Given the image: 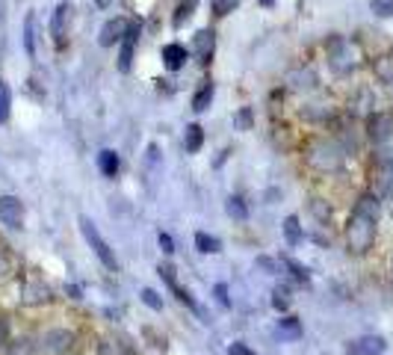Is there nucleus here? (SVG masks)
I'll return each instance as SVG.
<instances>
[{"mask_svg": "<svg viewBox=\"0 0 393 355\" xmlns=\"http://www.w3.org/2000/svg\"><path fill=\"white\" fill-rule=\"evenodd\" d=\"M376 222L379 216L364 213V210H352L349 225H346V246L355 254H367L376 243Z\"/></svg>", "mask_w": 393, "mask_h": 355, "instance_id": "obj_1", "label": "nucleus"}, {"mask_svg": "<svg viewBox=\"0 0 393 355\" xmlns=\"http://www.w3.org/2000/svg\"><path fill=\"white\" fill-rule=\"evenodd\" d=\"M77 222H80V234L86 237V243H89V246H92V252L98 254V261H101L107 269H119V261H115V252L110 249V243L101 237L98 225L89 220V216H80V220H77Z\"/></svg>", "mask_w": 393, "mask_h": 355, "instance_id": "obj_2", "label": "nucleus"}, {"mask_svg": "<svg viewBox=\"0 0 393 355\" xmlns=\"http://www.w3.org/2000/svg\"><path fill=\"white\" fill-rule=\"evenodd\" d=\"M308 163L313 169H320V172H334L343 163V151L334 143H313L308 148Z\"/></svg>", "mask_w": 393, "mask_h": 355, "instance_id": "obj_3", "label": "nucleus"}, {"mask_svg": "<svg viewBox=\"0 0 393 355\" xmlns=\"http://www.w3.org/2000/svg\"><path fill=\"white\" fill-rule=\"evenodd\" d=\"M71 344H74L71 329H48L42 338H38V352L42 355H63L71 349Z\"/></svg>", "mask_w": 393, "mask_h": 355, "instance_id": "obj_4", "label": "nucleus"}, {"mask_svg": "<svg viewBox=\"0 0 393 355\" xmlns=\"http://www.w3.org/2000/svg\"><path fill=\"white\" fill-rule=\"evenodd\" d=\"M0 222L6 228H21L24 222V205L15 195H0Z\"/></svg>", "mask_w": 393, "mask_h": 355, "instance_id": "obj_5", "label": "nucleus"}, {"mask_svg": "<svg viewBox=\"0 0 393 355\" xmlns=\"http://www.w3.org/2000/svg\"><path fill=\"white\" fill-rule=\"evenodd\" d=\"M130 24H127V18H110V21L101 27V36H98V42H101L104 48H112L115 42H122V38L127 36Z\"/></svg>", "mask_w": 393, "mask_h": 355, "instance_id": "obj_6", "label": "nucleus"}, {"mask_svg": "<svg viewBox=\"0 0 393 355\" xmlns=\"http://www.w3.org/2000/svg\"><path fill=\"white\" fill-rule=\"evenodd\" d=\"M53 299L51 296V287L42 284V282H24L21 284V302L24 305H48Z\"/></svg>", "mask_w": 393, "mask_h": 355, "instance_id": "obj_7", "label": "nucleus"}, {"mask_svg": "<svg viewBox=\"0 0 393 355\" xmlns=\"http://www.w3.org/2000/svg\"><path fill=\"white\" fill-rule=\"evenodd\" d=\"M136 38H140V24H130L127 36L122 38V51H119V71H130V63H133V48H136Z\"/></svg>", "mask_w": 393, "mask_h": 355, "instance_id": "obj_8", "label": "nucleus"}, {"mask_svg": "<svg viewBox=\"0 0 393 355\" xmlns=\"http://www.w3.org/2000/svg\"><path fill=\"white\" fill-rule=\"evenodd\" d=\"M68 18H71V4H60V6H56L53 21H51V36L56 38V42H63V38H66Z\"/></svg>", "mask_w": 393, "mask_h": 355, "instance_id": "obj_9", "label": "nucleus"}, {"mask_svg": "<svg viewBox=\"0 0 393 355\" xmlns=\"http://www.w3.org/2000/svg\"><path fill=\"white\" fill-rule=\"evenodd\" d=\"M213 45H216V33H213V30H201V33H195L192 51H195V56H199L201 63H207V59H210V53H213Z\"/></svg>", "mask_w": 393, "mask_h": 355, "instance_id": "obj_10", "label": "nucleus"}, {"mask_svg": "<svg viewBox=\"0 0 393 355\" xmlns=\"http://www.w3.org/2000/svg\"><path fill=\"white\" fill-rule=\"evenodd\" d=\"M187 56H189V53H187V48H184V45H174V42H172V45H166V48H163V63H166V68H169V71H178V68H184Z\"/></svg>", "mask_w": 393, "mask_h": 355, "instance_id": "obj_11", "label": "nucleus"}, {"mask_svg": "<svg viewBox=\"0 0 393 355\" xmlns=\"http://www.w3.org/2000/svg\"><path fill=\"white\" fill-rule=\"evenodd\" d=\"M370 136H372V140H376V143H384L387 140V136H390V128H393V118H387V115H372L370 118Z\"/></svg>", "mask_w": 393, "mask_h": 355, "instance_id": "obj_12", "label": "nucleus"}, {"mask_svg": "<svg viewBox=\"0 0 393 355\" xmlns=\"http://www.w3.org/2000/svg\"><path fill=\"white\" fill-rule=\"evenodd\" d=\"M119 166H122V160H119V154H115L112 148H104L101 154H98V169H101L107 178H115Z\"/></svg>", "mask_w": 393, "mask_h": 355, "instance_id": "obj_13", "label": "nucleus"}, {"mask_svg": "<svg viewBox=\"0 0 393 355\" xmlns=\"http://www.w3.org/2000/svg\"><path fill=\"white\" fill-rule=\"evenodd\" d=\"M213 95H216V86L213 83H204L199 92H195V98H192V110L195 113H204L210 107V101H213Z\"/></svg>", "mask_w": 393, "mask_h": 355, "instance_id": "obj_14", "label": "nucleus"}, {"mask_svg": "<svg viewBox=\"0 0 393 355\" xmlns=\"http://www.w3.org/2000/svg\"><path fill=\"white\" fill-rule=\"evenodd\" d=\"M284 237H287V243L290 246H299L302 243V225H299V216H287L284 220Z\"/></svg>", "mask_w": 393, "mask_h": 355, "instance_id": "obj_15", "label": "nucleus"}, {"mask_svg": "<svg viewBox=\"0 0 393 355\" xmlns=\"http://www.w3.org/2000/svg\"><path fill=\"white\" fill-rule=\"evenodd\" d=\"M358 352L361 355H384V341L376 338V334H367V338L358 341Z\"/></svg>", "mask_w": 393, "mask_h": 355, "instance_id": "obj_16", "label": "nucleus"}, {"mask_svg": "<svg viewBox=\"0 0 393 355\" xmlns=\"http://www.w3.org/2000/svg\"><path fill=\"white\" fill-rule=\"evenodd\" d=\"M201 143H204V130H201V125H189V128H187V136H184L187 151L195 154V151L201 148Z\"/></svg>", "mask_w": 393, "mask_h": 355, "instance_id": "obj_17", "label": "nucleus"}, {"mask_svg": "<svg viewBox=\"0 0 393 355\" xmlns=\"http://www.w3.org/2000/svg\"><path fill=\"white\" fill-rule=\"evenodd\" d=\"M195 246H199V252H204V254H216V252H222V243L216 240V237L204 234V231L195 234Z\"/></svg>", "mask_w": 393, "mask_h": 355, "instance_id": "obj_18", "label": "nucleus"}, {"mask_svg": "<svg viewBox=\"0 0 393 355\" xmlns=\"http://www.w3.org/2000/svg\"><path fill=\"white\" fill-rule=\"evenodd\" d=\"M24 51H27V56H36V15L33 12L24 21Z\"/></svg>", "mask_w": 393, "mask_h": 355, "instance_id": "obj_19", "label": "nucleus"}, {"mask_svg": "<svg viewBox=\"0 0 393 355\" xmlns=\"http://www.w3.org/2000/svg\"><path fill=\"white\" fill-rule=\"evenodd\" d=\"M225 210H228V216H234V220H240V222L248 220V207H246V202L240 199V195H231L228 205H225Z\"/></svg>", "mask_w": 393, "mask_h": 355, "instance_id": "obj_20", "label": "nucleus"}, {"mask_svg": "<svg viewBox=\"0 0 393 355\" xmlns=\"http://www.w3.org/2000/svg\"><path fill=\"white\" fill-rule=\"evenodd\" d=\"M278 334H281V338H287V341H299V338H302V326H299V320H293V317L281 320V323H278Z\"/></svg>", "mask_w": 393, "mask_h": 355, "instance_id": "obj_21", "label": "nucleus"}, {"mask_svg": "<svg viewBox=\"0 0 393 355\" xmlns=\"http://www.w3.org/2000/svg\"><path fill=\"white\" fill-rule=\"evenodd\" d=\"M98 355H127V349L112 338H101L98 341Z\"/></svg>", "mask_w": 393, "mask_h": 355, "instance_id": "obj_22", "label": "nucleus"}, {"mask_svg": "<svg viewBox=\"0 0 393 355\" xmlns=\"http://www.w3.org/2000/svg\"><path fill=\"white\" fill-rule=\"evenodd\" d=\"M9 118V86L0 81V125Z\"/></svg>", "mask_w": 393, "mask_h": 355, "instance_id": "obj_23", "label": "nucleus"}, {"mask_svg": "<svg viewBox=\"0 0 393 355\" xmlns=\"http://www.w3.org/2000/svg\"><path fill=\"white\" fill-rule=\"evenodd\" d=\"M192 9H195V0H184V4L178 6V12H174V27H181L187 18L192 15Z\"/></svg>", "mask_w": 393, "mask_h": 355, "instance_id": "obj_24", "label": "nucleus"}, {"mask_svg": "<svg viewBox=\"0 0 393 355\" xmlns=\"http://www.w3.org/2000/svg\"><path fill=\"white\" fill-rule=\"evenodd\" d=\"M272 305H275V311H287L290 308V293L284 287H278L272 293Z\"/></svg>", "mask_w": 393, "mask_h": 355, "instance_id": "obj_25", "label": "nucleus"}, {"mask_svg": "<svg viewBox=\"0 0 393 355\" xmlns=\"http://www.w3.org/2000/svg\"><path fill=\"white\" fill-rule=\"evenodd\" d=\"M240 0H210V6H213V12L216 15H228V12H234V6H237Z\"/></svg>", "mask_w": 393, "mask_h": 355, "instance_id": "obj_26", "label": "nucleus"}, {"mask_svg": "<svg viewBox=\"0 0 393 355\" xmlns=\"http://www.w3.org/2000/svg\"><path fill=\"white\" fill-rule=\"evenodd\" d=\"M12 269H15V261L6 254V249H0V279H9Z\"/></svg>", "mask_w": 393, "mask_h": 355, "instance_id": "obj_27", "label": "nucleus"}, {"mask_svg": "<svg viewBox=\"0 0 393 355\" xmlns=\"http://www.w3.org/2000/svg\"><path fill=\"white\" fill-rule=\"evenodd\" d=\"M370 6H372V12L382 15V18L393 15V0H370Z\"/></svg>", "mask_w": 393, "mask_h": 355, "instance_id": "obj_28", "label": "nucleus"}, {"mask_svg": "<svg viewBox=\"0 0 393 355\" xmlns=\"http://www.w3.org/2000/svg\"><path fill=\"white\" fill-rule=\"evenodd\" d=\"M142 302H145L148 308H154V311H163V299H160V296H157L151 287L142 290Z\"/></svg>", "mask_w": 393, "mask_h": 355, "instance_id": "obj_29", "label": "nucleus"}, {"mask_svg": "<svg viewBox=\"0 0 393 355\" xmlns=\"http://www.w3.org/2000/svg\"><path fill=\"white\" fill-rule=\"evenodd\" d=\"M30 352H33V344H30L27 338L9 344V355H30Z\"/></svg>", "mask_w": 393, "mask_h": 355, "instance_id": "obj_30", "label": "nucleus"}, {"mask_svg": "<svg viewBox=\"0 0 393 355\" xmlns=\"http://www.w3.org/2000/svg\"><path fill=\"white\" fill-rule=\"evenodd\" d=\"M213 293H216V302H219L222 308H231V299H228V287H225V284H216V287H213Z\"/></svg>", "mask_w": 393, "mask_h": 355, "instance_id": "obj_31", "label": "nucleus"}, {"mask_svg": "<svg viewBox=\"0 0 393 355\" xmlns=\"http://www.w3.org/2000/svg\"><path fill=\"white\" fill-rule=\"evenodd\" d=\"M157 240H160V249H163L166 254H172V252H174V243H172V237H169V234H163V231H160V234H157Z\"/></svg>", "mask_w": 393, "mask_h": 355, "instance_id": "obj_32", "label": "nucleus"}, {"mask_svg": "<svg viewBox=\"0 0 393 355\" xmlns=\"http://www.w3.org/2000/svg\"><path fill=\"white\" fill-rule=\"evenodd\" d=\"M6 346H9V326H6V320H0V352Z\"/></svg>", "mask_w": 393, "mask_h": 355, "instance_id": "obj_33", "label": "nucleus"}, {"mask_svg": "<svg viewBox=\"0 0 393 355\" xmlns=\"http://www.w3.org/2000/svg\"><path fill=\"white\" fill-rule=\"evenodd\" d=\"M284 264H287V267L293 269V275H296V279H299V282H308V269H302V267H299L296 261H284Z\"/></svg>", "mask_w": 393, "mask_h": 355, "instance_id": "obj_34", "label": "nucleus"}, {"mask_svg": "<svg viewBox=\"0 0 393 355\" xmlns=\"http://www.w3.org/2000/svg\"><path fill=\"white\" fill-rule=\"evenodd\" d=\"M310 210H313V213H317V216H320V220H328V216H331V207H323V205H320V199H317V202H313V205H310Z\"/></svg>", "mask_w": 393, "mask_h": 355, "instance_id": "obj_35", "label": "nucleus"}, {"mask_svg": "<svg viewBox=\"0 0 393 355\" xmlns=\"http://www.w3.org/2000/svg\"><path fill=\"white\" fill-rule=\"evenodd\" d=\"M228 352H231V355H254V352H251L246 344H240V341H237V344H231V349H228Z\"/></svg>", "mask_w": 393, "mask_h": 355, "instance_id": "obj_36", "label": "nucleus"}, {"mask_svg": "<svg viewBox=\"0 0 393 355\" xmlns=\"http://www.w3.org/2000/svg\"><path fill=\"white\" fill-rule=\"evenodd\" d=\"M237 125H240V128H243V130H246V128H248V125H251V113H248V110H243V113H240V115H237Z\"/></svg>", "mask_w": 393, "mask_h": 355, "instance_id": "obj_37", "label": "nucleus"}, {"mask_svg": "<svg viewBox=\"0 0 393 355\" xmlns=\"http://www.w3.org/2000/svg\"><path fill=\"white\" fill-rule=\"evenodd\" d=\"M258 267L266 269V272H275V261L272 258H258Z\"/></svg>", "mask_w": 393, "mask_h": 355, "instance_id": "obj_38", "label": "nucleus"}, {"mask_svg": "<svg viewBox=\"0 0 393 355\" xmlns=\"http://www.w3.org/2000/svg\"><path fill=\"white\" fill-rule=\"evenodd\" d=\"M258 4H261V6H272V4H275V0H258Z\"/></svg>", "mask_w": 393, "mask_h": 355, "instance_id": "obj_39", "label": "nucleus"}]
</instances>
